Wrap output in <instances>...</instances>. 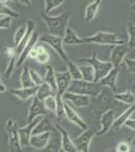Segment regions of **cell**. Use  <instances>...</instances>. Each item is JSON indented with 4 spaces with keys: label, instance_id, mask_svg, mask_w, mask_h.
Instances as JSON below:
<instances>
[{
    "label": "cell",
    "instance_id": "42",
    "mask_svg": "<svg viewBox=\"0 0 135 152\" xmlns=\"http://www.w3.org/2000/svg\"><path fill=\"white\" fill-rule=\"evenodd\" d=\"M115 151L117 152H130L131 151V146L127 141H120L117 144Z\"/></svg>",
    "mask_w": 135,
    "mask_h": 152
},
{
    "label": "cell",
    "instance_id": "6",
    "mask_svg": "<svg viewBox=\"0 0 135 152\" xmlns=\"http://www.w3.org/2000/svg\"><path fill=\"white\" fill-rule=\"evenodd\" d=\"M39 41L45 43L49 46H51L65 62H66L69 60L68 55L64 49L63 38L54 36L52 34H45V35L39 37Z\"/></svg>",
    "mask_w": 135,
    "mask_h": 152
},
{
    "label": "cell",
    "instance_id": "13",
    "mask_svg": "<svg viewBox=\"0 0 135 152\" xmlns=\"http://www.w3.org/2000/svg\"><path fill=\"white\" fill-rule=\"evenodd\" d=\"M114 113L112 108L106 109L105 112L100 116V126L101 129L96 132V136H103L106 134L110 129L112 127V124L114 122Z\"/></svg>",
    "mask_w": 135,
    "mask_h": 152
},
{
    "label": "cell",
    "instance_id": "21",
    "mask_svg": "<svg viewBox=\"0 0 135 152\" xmlns=\"http://www.w3.org/2000/svg\"><path fill=\"white\" fill-rule=\"evenodd\" d=\"M38 87L34 86L31 88H12L10 93L12 94L15 97L25 102L30 98H33L36 95Z\"/></svg>",
    "mask_w": 135,
    "mask_h": 152
},
{
    "label": "cell",
    "instance_id": "19",
    "mask_svg": "<svg viewBox=\"0 0 135 152\" xmlns=\"http://www.w3.org/2000/svg\"><path fill=\"white\" fill-rule=\"evenodd\" d=\"M26 31H25V36L23 38V39L21 40V42L17 45V46L15 48L16 53H17V56L18 58V56L20 55V53L23 52L25 46H26V44L29 42V40L30 39V37L32 35V33L35 31V28H36V23L34 20L32 19H27L26 21Z\"/></svg>",
    "mask_w": 135,
    "mask_h": 152
},
{
    "label": "cell",
    "instance_id": "44",
    "mask_svg": "<svg viewBox=\"0 0 135 152\" xmlns=\"http://www.w3.org/2000/svg\"><path fill=\"white\" fill-rule=\"evenodd\" d=\"M124 62L126 66V70L128 73L135 75V59H130V58H126L124 60Z\"/></svg>",
    "mask_w": 135,
    "mask_h": 152
},
{
    "label": "cell",
    "instance_id": "51",
    "mask_svg": "<svg viewBox=\"0 0 135 152\" xmlns=\"http://www.w3.org/2000/svg\"><path fill=\"white\" fill-rule=\"evenodd\" d=\"M133 10H134V11L135 10V3L134 4V5H133Z\"/></svg>",
    "mask_w": 135,
    "mask_h": 152
},
{
    "label": "cell",
    "instance_id": "36",
    "mask_svg": "<svg viewBox=\"0 0 135 152\" xmlns=\"http://www.w3.org/2000/svg\"><path fill=\"white\" fill-rule=\"evenodd\" d=\"M65 0H45V13L49 14L56 8L61 6Z\"/></svg>",
    "mask_w": 135,
    "mask_h": 152
},
{
    "label": "cell",
    "instance_id": "7",
    "mask_svg": "<svg viewBox=\"0 0 135 152\" xmlns=\"http://www.w3.org/2000/svg\"><path fill=\"white\" fill-rule=\"evenodd\" d=\"M97 130L94 129H87L84 130V132L78 137L73 139V142L75 144L77 151L82 152H89L90 144L93 137L96 135Z\"/></svg>",
    "mask_w": 135,
    "mask_h": 152
},
{
    "label": "cell",
    "instance_id": "22",
    "mask_svg": "<svg viewBox=\"0 0 135 152\" xmlns=\"http://www.w3.org/2000/svg\"><path fill=\"white\" fill-rule=\"evenodd\" d=\"M51 132H45L38 135H32L30 139V146L37 151H42L48 143Z\"/></svg>",
    "mask_w": 135,
    "mask_h": 152
},
{
    "label": "cell",
    "instance_id": "27",
    "mask_svg": "<svg viewBox=\"0 0 135 152\" xmlns=\"http://www.w3.org/2000/svg\"><path fill=\"white\" fill-rule=\"evenodd\" d=\"M114 92L112 91L109 88L102 86L101 90L99 94L95 97L99 103H100L103 106L109 105L112 100H114Z\"/></svg>",
    "mask_w": 135,
    "mask_h": 152
},
{
    "label": "cell",
    "instance_id": "28",
    "mask_svg": "<svg viewBox=\"0 0 135 152\" xmlns=\"http://www.w3.org/2000/svg\"><path fill=\"white\" fill-rule=\"evenodd\" d=\"M99 5H100V3L94 0L86 7L85 18H84L86 22H91L95 18V17L98 13V11L99 9Z\"/></svg>",
    "mask_w": 135,
    "mask_h": 152
},
{
    "label": "cell",
    "instance_id": "20",
    "mask_svg": "<svg viewBox=\"0 0 135 152\" xmlns=\"http://www.w3.org/2000/svg\"><path fill=\"white\" fill-rule=\"evenodd\" d=\"M4 53L6 54L8 63H7V66H6V70L4 73V75L6 78H10L14 72L16 65H17V56L16 53V50L14 46L12 47H6Z\"/></svg>",
    "mask_w": 135,
    "mask_h": 152
},
{
    "label": "cell",
    "instance_id": "56",
    "mask_svg": "<svg viewBox=\"0 0 135 152\" xmlns=\"http://www.w3.org/2000/svg\"><path fill=\"white\" fill-rule=\"evenodd\" d=\"M134 118H135V117H134Z\"/></svg>",
    "mask_w": 135,
    "mask_h": 152
},
{
    "label": "cell",
    "instance_id": "40",
    "mask_svg": "<svg viewBox=\"0 0 135 152\" xmlns=\"http://www.w3.org/2000/svg\"><path fill=\"white\" fill-rule=\"evenodd\" d=\"M0 16H8L11 18H17L19 14L15 12L14 10H12V8H10L9 6H7L5 4H0Z\"/></svg>",
    "mask_w": 135,
    "mask_h": 152
},
{
    "label": "cell",
    "instance_id": "47",
    "mask_svg": "<svg viewBox=\"0 0 135 152\" xmlns=\"http://www.w3.org/2000/svg\"><path fill=\"white\" fill-rule=\"evenodd\" d=\"M18 2H20L21 4L26 5V6H30L31 4V0H17Z\"/></svg>",
    "mask_w": 135,
    "mask_h": 152
},
{
    "label": "cell",
    "instance_id": "2",
    "mask_svg": "<svg viewBox=\"0 0 135 152\" xmlns=\"http://www.w3.org/2000/svg\"><path fill=\"white\" fill-rule=\"evenodd\" d=\"M101 88L102 86L99 82H89L84 80H73L67 91L87 95L89 97H96L99 94Z\"/></svg>",
    "mask_w": 135,
    "mask_h": 152
},
{
    "label": "cell",
    "instance_id": "3",
    "mask_svg": "<svg viewBox=\"0 0 135 152\" xmlns=\"http://www.w3.org/2000/svg\"><path fill=\"white\" fill-rule=\"evenodd\" d=\"M78 61L85 62L91 66L94 70V82H99L113 68V66L110 61H102L99 60L96 52L91 53L90 58H83L78 60Z\"/></svg>",
    "mask_w": 135,
    "mask_h": 152
},
{
    "label": "cell",
    "instance_id": "33",
    "mask_svg": "<svg viewBox=\"0 0 135 152\" xmlns=\"http://www.w3.org/2000/svg\"><path fill=\"white\" fill-rule=\"evenodd\" d=\"M20 83H21V88H31L34 87L35 85L33 84L31 78H30V70L27 66H25L21 72L20 75Z\"/></svg>",
    "mask_w": 135,
    "mask_h": 152
},
{
    "label": "cell",
    "instance_id": "32",
    "mask_svg": "<svg viewBox=\"0 0 135 152\" xmlns=\"http://www.w3.org/2000/svg\"><path fill=\"white\" fill-rule=\"evenodd\" d=\"M79 69L81 72L82 80L89 82H94V70L89 64H85L79 66Z\"/></svg>",
    "mask_w": 135,
    "mask_h": 152
},
{
    "label": "cell",
    "instance_id": "43",
    "mask_svg": "<svg viewBox=\"0 0 135 152\" xmlns=\"http://www.w3.org/2000/svg\"><path fill=\"white\" fill-rule=\"evenodd\" d=\"M12 26V18L4 16L0 18V29H9Z\"/></svg>",
    "mask_w": 135,
    "mask_h": 152
},
{
    "label": "cell",
    "instance_id": "55",
    "mask_svg": "<svg viewBox=\"0 0 135 152\" xmlns=\"http://www.w3.org/2000/svg\"><path fill=\"white\" fill-rule=\"evenodd\" d=\"M134 12H135V10H134Z\"/></svg>",
    "mask_w": 135,
    "mask_h": 152
},
{
    "label": "cell",
    "instance_id": "5",
    "mask_svg": "<svg viewBox=\"0 0 135 152\" xmlns=\"http://www.w3.org/2000/svg\"><path fill=\"white\" fill-rule=\"evenodd\" d=\"M5 131L8 137V146L10 152H23V149L19 142L17 123L12 119L7 120L5 123Z\"/></svg>",
    "mask_w": 135,
    "mask_h": 152
},
{
    "label": "cell",
    "instance_id": "50",
    "mask_svg": "<svg viewBox=\"0 0 135 152\" xmlns=\"http://www.w3.org/2000/svg\"><path fill=\"white\" fill-rule=\"evenodd\" d=\"M105 152H117L115 150H112V149H110V150H107V151H105Z\"/></svg>",
    "mask_w": 135,
    "mask_h": 152
},
{
    "label": "cell",
    "instance_id": "29",
    "mask_svg": "<svg viewBox=\"0 0 135 152\" xmlns=\"http://www.w3.org/2000/svg\"><path fill=\"white\" fill-rule=\"evenodd\" d=\"M52 95H56V92H54L52 88L47 84V83H42L41 85H39L38 87V90L36 93V97L40 100V101H44L45 98L49 97V96H52Z\"/></svg>",
    "mask_w": 135,
    "mask_h": 152
},
{
    "label": "cell",
    "instance_id": "12",
    "mask_svg": "<svg viewBox=\"0 0 135 152\" xmlns=\"http://www.w3.org/2000/svg\"><path fill=\"white\" fill-rule=\"evenodd\" d=\"M55 128L60 131L61 136V150L64 152H76L77 148L73 142V140L71 138L68 131L60 126V124H55Z\"/></svg>",
    "mask_w": 135,
    "mask_h": 152
},
{
    "label": "cell",
    "instance_id": "10",
    "mask_svg": "<svg viewBox=\"0 0 135 152\" xmlns=\"http://www.w3.org/2000/svg\"><path fill=\"white\" fill-rule=\"evenodd\" d=\"M64 110H65V116L73 123H74L76 126L80 128L82 130H86L88 129L86 122H85L81 116L76 112V110L71 107L67 102L64 101Z\"/></svg>",
    "mask_w": 135,
    "mask_h": 152
},
{
    "label": "cell",
    "instance_id": "52",
    "mask_svg": "<svg viewBox=\"0 0 135 152\" xmlns=\"http://www.w3.org/2000/svg\"><path fill=\"white\" fill-rule=\"evenodd\" d=\"M60 152H64V151H62V150H60ZM76 152H82V151H76Z\"/></svg>",
    "mask_w": 135,
    "mask_h": 152
},
{
    "label": "cell",
    "instance_id": "4",
    "mask_svg": "<svg viewBox=\"0 0 135 152\" xmlns=\"http://www.w3.org/2000/svg\"><path fill=\"white\" fill-rule=\"evenodd\" d=\"M84 44H97V45H107V46H116L123 45L125 42L123 39H118L115 33L107 31H98L95 34L83 37Z\"/></svg>",
    "mask_w": 135,
    "mask_h": 152
},
{
    "label": "cell",
    "instance_id": "14",
    "mask_svg": "<svg viewBox=\"0 0 135 152\" xmlns=\"http://www.w3.org/2000/svg\"><path fill=\"white\" fill-rule=\"evenodd\" d=\"M38 118L34 120L33 122L27 123L26 126L19 128L18 129V137H19V142L24 150L25 147L30 146V139L32 136V130L35 127V125L38 122Z\"/></svg>",
    "mask_w": 135,
    "mask_h": 152
},
{
    "label": "cell",
    "instance_id": "53",
    "mask_svg": "<svg viewBox=\"0 0 135 152\" xmlns=\"http://www.w3.org/2000/svg\"><path fill=\"white\" fill-rule=\"evenodd\" d=\"M96 1H97V2H99V3H101V1H102V0H96Z\"/></svg>",
    "mask_w": 135,
    "mask_h": 152
},
{
    "label": "cell",
    "instance_id": "26",
    "mask_svg": "<svg viewBox=\"0 0 135 152\" xmlns=\"http://www.w3.org/2000/svg\"><path fill=\"white\" fill-rule=\"evenodd\" d=\"M134 112L135 105H132L129 108H127L126 110H125L124 113H123L122 115H120V116H119L116 120H114V122H113L112 128L114 130H116V131L122 128V126L125 125V123L126 122V121H127L128 119L131 118V116L134 115Z\"/></svg>",
    "mask_w": 135,
    "mask_h": 152
},
{
    "label": "cell",
    "instance_id": "54",
    "mask_svg": "<svg viewBox=\"0 0 135 152\" xmlns=\"http://www.w3.org/2000/svg\"><path fill=\"white\" fill-rule=\"evenodd\" d=\"M33 152H41L40 151H33Z\"/></svg>",
    "mask_w": 135,
    "mask_h": 152
},
{
    "label": "cell",
    "instance_id": "18",
    "mask_svg": "<svg viewBox=\"0 0 135 152\" xmlns=\"http://www.w3.org/2000/svg\"><path fill=\"white\" fill-rule=\"evenodd\" d=\"M120 74V69L119 67H113L106 75L101 79L99 82L100 83L101 86L109 88L112 91H117V80H118V76Z\"/></svg>",
    "mask_w": 135,
    "mask_h": 152
},
{
    "label": "cell",
    "instance_id": "49",
    "mask_svg": "<svg viewBox=\"0 0 135 152\" xmlns=\"http://www.w3.org/2000/svg\"><path fill=\"white\" fill-rule=\"evenodd\" d=\"M132 146L134 147V149L135 150V137H134L133 140H132Z\"/></svg>",
    "mask_w": 135,
    "mask_h": 152
},
{
    "label": "cell",
    "instance_id": "30",
    "mask_svg": "<svg viewBox=\"0 0 135 152\" xmlns=\"http://www.w3.org/2000/svg\"><path fill=\"white\" fill-rule=\"evenodd\" d=\"M114 100L128 105H135V94L130 90L114 94Z\"/></svg>",
    "mask_w": 135,
    "mask_h": 152
},
{
    "label": "cell",
    "instance_id": "34",
    "mask_svg": "<svg viewBox=\"0 0 135 152\" xmlns=\"http://www.w3.org/2000/svg\"><path fill=\"white\" fill-rule=\"evenodd\" d=\"M65 63L67 66V71L70 74L72 79L73 80H82V75H81L79 66H77L74 62H73L70 60H68Z\"/></svg>",
    "mask_w": 135,
    "mask_h": 152
},
{
    "label": "cell",
    "instance_id": "8",
    "mask_svg": "<svg viewBox=\"0 0 135 152\" xmlns=\"http://www.w3.org/2000/svg\"><path fill=\"white\" fill-rule=\"evenodd\" d=\"M46 114H47V111L45 108L43 102L38 100L36 96H34L32 98L31 104H30L29 110H28L26 122L27 123H30V122H33L34 120H36L38 116L46 115Z\"/></svg>",
    "mask_w": 135,
    "mask_h": 152
},
{
    "label": "cell",
    "instance_id": "9",
    "mask_svg": "<svg viewBox=\"0 0 135 152\" xmlns=\"http://www.w3.org/2000/svg\"><path fill=\"white\" fill-rule=\"evenodd\" d=\"M130 51L131 50L124 44L113 46L110 54V62L112 64L113 67H119L121 63L124 62V60L126 59V55L129 53Z\"/></svg>",
    "mask_w": 135,
    "mask_h": 152
},
{
    "label": "cell",
    "instance_id": "1",
    "mask_svg": "<svg viewBox=\"0 0 135 152\" xmlns=\"http://www.w3.org/2000/svg\"><path fill=\"white\" fill-rule=\"evenodd\" d=\"M41 17L50 34L63 38L71 18L70 12H64L57 16H49L43 12Z\"/></svg>",
    "mask_w": 135,
    "mask_h": 152
},
{
    "label": "cell",
    "instance_id": "16",
    "mask_svg": "<svg viewBox=\"0 0 135 152\" xmlns=\"http://www.w3.org/2000/svg\"><path fill=\"white\" fill-rule=\"evenodd\" d=\"M39 40V34L38 31H34L30 37V39L29 40V42L26 44V46H25L23 52L20 53V55L18 56L17 58V66H20L21 65H23L25 63V61H26V59L29 57L30 55V53L31 52V50L37 46V43L38 41Z\"/></svg>",
    "mask_w": 135,
    "mask_h": 152
},
{
    "label": "cell",
    "instance_id": "15",
    "mask_svg": "<svg viewBox=\"0 0 135 152\" xmlns=\"http://www.w3.org/2000/svg\"><path fill=\"white\" fill-rule=\"evenodd\" d=\"M63 99L65 102H72L74 106L78 107H85L90 105L91 99L87 95H83V94H78L75 93H71V92H65L63 94Z\"/></svg>",
    "mask_w": 135,
    "mask_h": 152
},
{
    "label": "cell",
    "instance_id": "46",
    "mask_svg": "<svg viewBox=\"0 0 135 152\" xmlns=\"http://www.w3.org/2000/svg\"><path fill=\"white\" fill-rule=\"evenodd\" d=\"M5 91H6V87L3 83V81L1 80V77H0V93H4Z\"/></svg>",
    "mask_w": 135,
    "mask_h": 152
},
{
    "label": "cell",
    "instance_id": "17",
    "mask_svg": "<svg viewBox=\"0 0 135 152\" xmlns=\"http://www.w3.org/2000/svg\"><path fill=\"white\" fill-rule=\"evenodd\" d=\"M61 150V136L60 131L55 128L50 135L47 145L41 152H60Z\"/></svg>",
    "mask_w": 135,
    "mask_h": 152
},
{
    "label": "cell",
    "instance_id": "37",
    "mask_svg": "<svg viewBox=\"0 0 135 152\" xmlns=\"http://www.w3.org/2000/svg\"><path fill=\"white\" fill-rule=\"evenodd\" d=\"M45 108L46 111L48 112H52V113H56V107H57V102H56V97L55 95H52L49 96L47 98H45L43 101Z\"/></svg>",
    "mask_w": 135,
    "mask_h": 152
},
{
    "label": "cell",
    "instance_id": "45",
    "mask_svg": "<svg viewBox=\"0 0 135 152\" xmlns=\"http://www.w3.org/2000/svg\"><path fill=\"white\" fill-rule=\"evenodd\" d=\"M125 125L127 127V128H129V129H133V130H134L135 131V118L134 119H128L126 122L125 123Z\"/></svg>",
    "mask_w": 135,
    "mask_h": 152
},
{
    "label": "cell",
    "instance_id": "31",
    "mask_svg": "<svg viewBox=\"0 0 135 152\" xmlns=\"http://www.w3.org/2000/svg\"><path fill=\"white\" fill-rule=\"evenodd\" d=\"M44 80L45 83H47L52 89L54 92H57V84H56V76H55V71L53 67L50 65L46 66V72L44 76Z\"/></svg>",
    "mask_w": 135,
    "mask_h": 152
},
{
    "label": "cell",
    "instance_id": "41",
    "mask_svg": "<svg viewBox=\"0 0 135 152\" xmlns=\"http://www.w3.org/2000/svg\"><path fill=\"white\" fill-rule=\"evenodd\" d=\"M30 70V78H31V80L33 82V84L37 87H38L39 85H41L42 83L45 82L44 80V77L41 76V75L37 72L35 69H29Z\"/></svg>",
    "mask_w": 135,
    "mask_h": 152
},
{
    "label": "cell",
    "instance_id": "35",
    "mask_svg": "<svg viewBox=\"0 0 135 152\" xmlns=\"http://www.w3.org/2000/svg\"><path fill=\"white\" fill-rule=\"evenodd\" d=\"M126 27H127V34H128L127 47L130 50H132L135 48V25L132 22H128Z\"/></svg>",
    "mask_w": 135,
    "mask_h": 152
},
{
    "label": "cell",
    "instance_id": "38",
    "mask_svg": "<svg viewBox=\"0 0 135 152\" xmlns=\"http://www.w3.org/2000/svg\"><path fill=\"white\" fill-rule=\"evenodd\" d=\"M56 102H57V107H56V115L58 119H62L65 116V110H64V99L63 95H60L59 94H56Z\"/></svg>",
    "mask_w": 135,
    "mask_h": 152
},
{
    "label": "cell",
    "instance_id": "24",
    "mask_svg": "<svg viewBox=\"0 0 135 152\" xmlns=\"http://www.w3.org/2000/svg\"><path fill=\"white\" fill-rule=\"evenodd\" d=\"M29 57L35 59L40 64H46L50 61V54L43 46H36L30 53Z\"/></svg>",
    "mask_w": 135,
    "mask_h": 152
},
{
    "label": "cell",
    "instance_id": "23",
    "mask_svg": "<svg viewBox=\"0 0 135 152\" xmlns=\"http://www.w3.org/2000/svg\"><path fill=\"white\" fill-rule=\"evenodd\" d=\"M52 125L53 124L51 119L47 115H44V117L39 119L38 123L35 125L32 130V135H38L45 132H52L55 129V126L52 127Z\"/></svg>",
    "mask_w": 135,
    "mask_h": 152
},
{
    "label": "cell",
    "instance_id": "39",
    "mask_svg": "<svg viewBox=\"0 0 135 152\" xmlns=\"http://www.w3.org/2000/svg\"><path fill=\"white\" fill-rule=\"evenodd\" d=\"M25 31H26V26L25 25H23V26H20L15 31V34H14V37H13V46L17 47V45L21 42V40L23 39L24 36H25Z\"/></svg>",
    "mask_w": 135,
    "mask_h": 152
},
{
    "label": "cell",
    "instance_id": "25",
    "mask_svg": "<svg viewBox=\"0 0 135 152\" xmlns=\"http://www.w3.org/2000/svg\"><path fill=\"white\" fill-rule=\"evenodd\" d=\"M63 44L67 46H75V45H82L84 41L82 38L78 37L74 30L70 27H67L63 37Z\"/></svg>",
    "mask_w": 135,
    "mask_h": 152
},
{
    "label": "cell",
    "instance_id": "48",
    "mask_svg": "<svg viewBox=\"0 0 135 152\" xmlns=\"http://www.w3.org/2000/svg\"><path fill=\"white\" fill-rule=\"evenodd\" d=\"M8 1H10V0H0V4H5V3H7ZM13 1L17 2V0H13Z\"/></svg>",
    "mask_w": 135,
    "mask_h": 152
},
{
    "label": "cell",
    "instance_id": "11",
    "mask_svg": "<svg viewBox=\"0 0 135 152\" xmlns=\"http://www.w3.org/2000/svg\"><path fill=\"white\" fill-rule=\"evenodd\" d=\"M55 76H56V84H57L56 94L63 95L68 90L73 81V79L67 70L63 72H55Z\"/></svg>",
    "mask_w": 135,
    "mask_h": 152
}]
</instances>
